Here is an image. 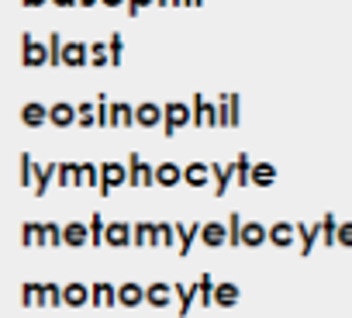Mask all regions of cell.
<instances>
[{"label": "cell", "instance_id": "obj_1", "mask_svg": "<svg viewBox=\"0 0 352 318\" xmlns=\"http://www.w3.org/2000/svg\"><path fill=\"white\" fill-rule=\"evenodd\" d=\"M194 125V104H184V100H169L166 104V121H162V131L166 138H173L180 128Z\"/></svg>", "mask_w": 352, "mask_h": 318}, {"label": "cell", "instance_id": "obj_2", "mask_svg": "<svg viewBox=\"0 0 352 318\" xmlns=\"http://www.w3.org/2000/svg\"><path fill=\"white\" fill-rule=\"evenodd\" d=\"M21 66H28V70L49 66V45H42L32 32L21 35Z\"/></svg>", "mask_w": 352, "mask_h": 318}, {"label": "cell", "instance_id": "obj_3", "mask_svg": "<svg viewBox=\"0 0 352 318\" xmlns=\"http://www.w3.org/2000/svg\"><path fill=\"white\" fill-rule=\"evenodd\" d=\"M128 184L131 187H155V167L148 159H142L138 152L128 156Z\"/></svg>", "mask_w": 352, "mask_h": 318}, {"label": "cell", "instance_id": "obj_4", "mask_svg": "<svg viewBox=\"0 0 352 318\" xmlns=\"http://www.w3.org/2000/svg\"><path fill=\"white\" fill-rule=\"evenodd\" d=\"M128 184V163H118V159H104L100 163V194H111L114 187Z\"/></svg>", "mask_w": 352, "mask_h": 318}, {"label": "cell", "instance_id": "obj_5", "mask_svg": "<svg viewBox=\"0 0 352 318\" xmlns=\"http://www.w3.org/2000/svg\"><path fill=\"white\" fill-rule=\"evenodd\" d=\"M239 107H242L239 94H221L218 97V128H239V121H242Z\"/></svg>", "mask_w": 352, "mask_h": 318}, {"label": "cell", "instance_id": "obj_6", "mask_svg": "<svg viewBox=\"0 0 352 318\" xmlns=\"http://www.w3.org/2000/svg\"><path fill=\"white\" fill-rule=\"evenodd\" d=\"M194 128H218V100H208L204 94L194 97Z\"/></svg>", "mask_w": 352, "mask_h": 318}, {"label": "cell", "instance_id": "obj_7", "mask_svg": "<svg viewBox=\"0 0 352 318\" xmlns=\"http://www.w3.org/2000/svg\"><path fill=\"white\" fill-rule=\"evenodd\" d=\"M104 246H111V249L135 246V225H128V222H111V225H107V235H104Z\"/></svg>", "mask_w": 352, "mask_h": 318}, {"label": "cell", "instance_id": "obj_8", "mask_svg": "<svg viewBox=\"0 0 352 318\" xmlns=\"http://www.w3.org/2000/svg\"><path fill=\"white\" fill-rule=\"evenodd\" d=\"M135 114H138V128H162V121H166V107L155 100H142L135 107Z\"/></svg>", "mask_w": 352, "mask_h": 318}, {"label": "cell", "instance_id": "obj_9", "mask_svg": "<svg viewBox=\"0 0 352 318\" xmlns=\"http://www.w3.org/2000/svg\"><path fill=\"white\" fill-rule=\"evenodd\" d=\"M184 184H187V187H208V184H214L211 163H201V159L187 163V167H184Z\"/></svg>", "mask_w": 352, "mask_h": 318}, {"label": "cell", "instance_id": "obj_10", "mask_svg": "<svg viewBox=\"0 0 352 318\" xmlns=\"http://www.w3.org/2000/svg\"><path fill=\"white\" fill-rule=\"evenodd\" d=\"M49 121H52L56 128H69V125H80L76 104H69V100H56V104H49Z\"/></svg>", "mask_w": 352, "mask_h": 318}, {"label": "cell", "instance_id": "obj_11", "mask_svg": "<svg viewBox=\"0 0 352 318\" xmlns=\"http://www.w3.org/2000/svg\"><path fill=\"white\" fill-rule=\"evenodd\" d=\"M201 242H204L208 249L228 246V222H204V229H201Z\"/></svg>", "mask_w": 352, "mask_h": 318}, {"label": "cell", "instance_id": "obj_12", "mask_svg": "<svg viewBox=\"0 0 352 318\" xmlns=\"http://www.w3.org/2000/svg\"><path fill=\"white\" fill-rule=\"evenodd\" d=\"M176 184H184V167H176L173 159L155 163V187H176Z\"/></svg>", "mask_w": 352, "mask_h": 318}, {"label": "cell", "instance_id": "obj_13", "mask_svg": "<svg viewBox=\"0 0 352 318\" xmlns=\"http://www.w3.org/2000/svg\"><path fill=\"white\" fill-rule=\"evenodd\" d=\"M63 66H69V70L90 66V45H83V42H66V49H63Z\"/></svg>", "mask_w": 352, "mask_h": 318}, {"label": "cell", "instance_id": "obj_14", "mask_svg": "<svg viewBox=\"0 0 352 318\" xmlns=\"http://www.w3.org/2000/svg\"><path fill=\"white\" fill-rule=\"evenodd\" d=\"M21 125H25V128L52 125V121H49V107H45V104H38V100H28V104L21 107Z\"/></svg>", "mask_w": 352, "mask_h": 318}, {"label": "cell", "instance_id": "obj_15", "mask_svg": "<svg viewBox=\"0 0 352 318\" xmlns=\"http://www.w3.org/2000/svg\"><path fill=\"white\" fill-rule=\"evenodd\" d=\"M63 239H66L69 249H83V246H90V225H83V222H66V225H63Z\"/></svg>", "mask_w": 352, "mask_h": 318}, {"label": "cell", "instance_id": "obj_16", "mask_svg": "<svg viewBox=\"0 0 352 318\" xmlns=\"http://www.w3.org/2000/svg\"><path fill=\"white\" fill-rule=\"evenodd\" d=\"M173 297H176L173 284L155 280V284H148V287H145V304H152V308H169V301H173Z\"/></svg>", "mask_w": 352, "mask_h": 318}, {"label": "cell", "instance_id": "obj_17", "mask_svg": "<svg viewBox=\"0 0 352 318\" xmlns=\"http://www.w3.org/2000/svg\"><path fill=\"white\" fill-rule=\"evenodd\" d=\"M138 125V114H135V104H124V100H114L111 104V128H131Z\"/></svg>", "mask_w": 352, "mask_h": 318}, {"label": "cell", "instance_id": "obj_18", "mask_svg": "<svg viewBox=\"0 0 352 318\" xmlns=\"http://www.w3.org/2000/svg\"><path fill=\"white\" fill-rule=\"evenodd\" d=\"M59 187H83V163H73V159H66V163H59V177H56Z\"/></svg>", "mask_w": 352, "mask_h": 318}, {"label": "cell", "instance_id": "obj_19", "mask_svg": "<svg viewBox=\"0 0 352 318\" xmlns=\"http://www.w3.org/2000/svg\"><path fill=\"white\" fill-rule=\"evenodd\" d=\"M211 173H214V198H221L235 180V159L232 163H211Z\"/></svg>", "mask_w": 352, "mask_h": 318}, {"label": "cell", "instance_id": "obj_20", "mask_svg": "<svg viewBox=\"0 0 352 318\" xmlns=\"http://www.w3.org/2000/svg\"><path fill=\"white\" fill-rule=\"evenodd\" d=\"M90 304H94V308H111V304H118V287H111L107 280H97V284L90 287Z\"/></svg>", "mask_w": 352, "mask_h": 318}, {"label": "cell", "instance_id": "obj_21", "mask_svg": "<svg viewBox=\"0 0 352 318\" xmlns=\"http://www.w3.org/2000/svg\"><path fill=\"white\" fill-rule=\"evenodd\" d=\"M263 242H270V229H266L263 222H245V225H242V246L256 249V246H263Z\"/></svg>", "mask_w": 352, "mask_h": 318}, {"label": "cell", "instance_id": "obj_22", "mask_svg": "<svg viewBox=\"0 0 352 318\" xmlns=\"http://www.w3.org/2000/svg\"><path fill=\"white\" fill-rule=\"evenodd\" d=\"M294 239H297V225H294V222H276V225H270V242H273V246L287 249V246H294Z\"/></svg>", "mask_w": 352, "mask_h": 318}, {"label": "cell", "instance_id": "obj_23", "mask_svg": "<svg viewBox=\"0 0 352 318\" xmlns=\"http://www.w3.org/2000/svg\"><path fill=\"white\" fill-rule=\"evenodd\" d=\"M63 301H66V308H83V304H90V287L73 280L63 287Z\"/></svg>", "mask_w": 352, "mask_h": 318}, {"label": "cell", "instance_id": "obj_24", "mask_svg": "<svg viewBox=\"0 0 352 318\" xmlns=\"http://www.w3.org/2000/svg\"><path fill=\"white\" fill-rule=\"evenodd\" d=\"M56 177H59V163H38V170H35V187H32V191L42 198V194L52 187Z\"/></svg>", "mask_w": 352, "mask_h": 318}, {"label": "cell", "instance_id": "obj_25", "mask_svg": "<svg viewBox=\"0 0 352 318\" xmlns=\"http://www.w3.org/2000/svg\"><path fill=\"white\" fill-rule=\"evenodd\" d=\"M297 239H300V256H311L314 246L321 242V222L318 225H297Z\"/></svg>", "mask_w": 352, "mask_h": 318}, {"label": "cell", "instance_id": "obj_26", "mask_svg": "<svg viewBox=\"0 0 352 318\" xmlns=\"http://www.w3.org/2000/svg\"><path fill=\"white\" fill-rule=\"evenodd\" d=\"M142 301H145V287H138L135 280H128V284L118 287V304L121 308H138Z\"/></svg>", "mask_w": 352, "mask_h": 318}, {"label": "cell", "instance_id": "obj_27", "mask_svg": "<svg viewBox=\"0 0 352 318\" xmlns=\"http://www.w3.org/2000/svg\"><path fill=\"white\" fill-rule=\"evenodd\" d=\"M201 229L204 225H184V222H176V235H180V246H176V253H180V256H187L190 253V246H194V239H201Z\"/></svg>", "mask_w": 352, "mask_h": 318}, {"label": "cell", "instance_id": "obj_28", "mask_svg": "<svg viewBox=\"0 0 352 318\" xmlns=\"http://www.w3.org/2000/svg\"><path fill=\"white\" fill-rule=\"evenodd\" d=\"M21 304L25 308H45V284H35V280L21 284Z\"/></svg>", "mask_w": 352, "mask_h": 318}, {"label": "cell", "instance_id": "obj_29", "mask_svg": "<svg viewBox=\"0 0 352 318\" xmlns=\"http://www.w3.org/2000/svg\"><path fill=\"white\" fill-rule=\"evenodd\" d=\"M239 297H242V290H239V284H232V280H221L218 290H214V304H218V308H235Z\"/></svg>", "mask_w": 352, "mask_h": 318}, {"label": "cell", "instance_id": "obj_30", "mask_svg": "<svg viewBox=\"0 0 352 318\" xmlns=\"http://www.w3.org/2000/svg\"><path fill=\"white\" fill-rule=\"evenodd\" d=\"M21 246H45V222H25L21 225Z\"/></svg>", "mask_w": 352, "mask_h": 318}, {"label": "cell", "instance_id": "obj_31", "mask_svg": "<svg viewBox=\"0 0 352 318\" xmlns=\"http://www.w3.org/2000/svg\"><path fill=\"white\" fill-rule=\"evenodd\" d=\"M194 287H197V304H201V308H211V304H214V290H218L214 277H211V273H201Z\"/></svg>", "mask_w": 352, "mask_h": 318}, {"label": "cell", "instance_id": "obj_32", "mask_svg": "<svg viewBox=\"0 0 352 318\" xmlns=\"http://www.w3.org/2000/svg\"><path fill=\"white\" fill-rule=\"evenodd\" d=\"M18 167H21L18 184H21V187H35V170H38L35 156H32V152H21V156H18Z\"/></svg>", "mask_w": 352, "mask_h": 318}, {"label": "cell", "instance_id": "obj_33", "mask_svg": "<svg viewBox=\"0 0 352 318\" xmlns=\"http://www.w3.org/2000/svg\"><path fill=\"white\" fill-rule=\"evenodd\" d=\"M173 290H176V297H180V308H176V315L187 318V315H190V308H194L197 287H190V284H173Z\"/></svg>", "mask_w": 352, "mask_h": 318}, {"label": "cell", "instance_id": "obj_34", "mask_svg": "<svg viewBox=\"0 0 352 318\" xmlns=\"http://www.w3.org/2000/svg\"><path fill=\"white\" fill-rule=\"evenodd\" d=\"M273 184H276V167L266 163V159H263V163H256L252 167V187H273Z\"/></svg>", "mask_w": 352, "mask_h": 318}, {"label": "cell", "instance_id": "obj_35", "mask_svg": "<svg viewBox=\"0 0 352 318\" xmlns=\"http://www.w3.org/2000/svg\"><path fill=\"white\" fill-rule=\"evenodd\" d=\"M252 167H256V163H252L245 152L235 156V184H239V187H249V184H252Z\"/></svg>", "mask_w": 352, "mask_h": 318}, {"label": "cell", "instance_id": "obj_36", "mask_svg": "<svg viewBox=\"0 0 352 318\" xmlns=\"http://www.w3.org/2000/svg\"><path fill=\"white\" fill-rule=\"evenodd\" d=\"M90 66H94V70L114 66V59H111V45H107V42H94V45H90Z\"/></svg>", "mask_w": 352, "mask_h": 318}, {"label": "cell", "instance_id": "obj_37", "mask_svg": "<svg viewBox=\"0 0 352 318\" xmlns=\"http://www.w3.org/2000/svg\"><path fill=\"white\" fill-rule=\"evenodd\" d=\"M155 246H180V235H176V225L169 222H155Z\"/></svg>", "mask_w": 352, "mask_h": 318}, {"label": "cell", "instance_id": "obj_38", "mask_svg": "<svg viewBox=\"0 0 352 318\" xmlns=\"http://www.w3.org/2000/svg\"><path fill=\"white\" fill-rule=\"evenodd\" d=\"M338 225H342V222H338L331 211L321 215V242H324V246H331V242L338 246Z\"/></svg>", "mask_w": 352, "mask_h": 318}, {"label": "cell", "instance_id": "obj_39", "mask_svg": "<svg viewBox=\"0 0 352 318\" xmlns=\"http://www.w3.org/2000/svg\"><path fill=\"white\" fill-rule=\"evenodd\" d=\"M135 246H142V249L155 246V222H138L135 225Z\"/></svg>", "mask_w": 352, "mask_h": 318}, {"label": "cell", "instance_id": "obj_40", "mask_svg": "<svg viewBox=\"0 0 352 318\" xmlns=\"http://www.w3.org/2000/svg\"><path fill=\"white\" fill-rule=\"evenodd\" d=\"M90 246H104V235H107V222H104V215H90Z\"/></svg>", "mask_w": 352, "mask_h": 318}, {"label": "cell", "instance_id": "obj_41", "mask_svg": "<svg viewBox=\"0 0 352 318\" xmlns=\"http://www.w3.org/2000/svg\"><path fill=\"white\" fill-rule=\"evenodd\" d=\"M45 45H49V66H63V49H66L63 35H59V32H52Z\"/></svg>", "mask_w": 352, "mask_h": 318}, {"label": "cell", "instance_id": "obj_42", "mask_svg": "<svg viewBox=\"0 0 352 318\" xmlns=\"http://www.w3.org/2000/svg\"><path fill=\"white\" fill-rule=\"evenodd\" d=\"M76 114H80V125H83V128H94V125H100V118H97V104H90V100L76 104Z\"/></svg>", "mask_w": 352, "mask_h": 318}, {"label": "cell", "instance_id": "obj_43", "mask_svg": "<svg viewBox=\"0 0 352 318\" xmlns=\"http://www.w3.org/2000/svg\"><path fill=\"white\" fill-rule=\"evenodd\" d=\"M242 215L239 211H232L228 215V246H242Z\"/></svg>", "mask_w": 352, "mask_h": 318}, {"label": "cell", "instance_id": "obj_44", "mask_svg": "<svg viewBox=\"0 0 352 318\" xmlns=\"http://www.w3.org/2000/svg\"><path fill=\"white\" fill-rule=\"evenodd\" d=\"M83 187L100 191V163H83Z\"/></svg>", "mask_w": 352, "mask_h": 318}, {"label": "cell", "instance_id": "obj_45", "mask_svg": "<svg viewBox=\"0 0 352 318\" xmlns=\"http://www.w3.org/2000/svg\"><path fill=\"white\" fill-rule=\"evenodd\" d=\"M45 246H66V239H63V225L45 222Z\"/></svg>", "mask_w": 352, "mask_h": 318}, {"label": "cell", "instance_id": "obj_46", "mask_svg": "<svg viewBox=\"0 0 352 318\" xmlns=\"http://www.w3.org/2000/svg\"><path fill=\"white\" fill-rule=\"evenodd\" d=\"M59 304H66L63 301V287L59 284H45V308H59Z\"/></svg>", "mask_w": 352, "mask_h": 318}, {"label": "cell", "instance_id": "obj_47", "mask_svg": "<svg viewBox=\"0 0 352 318\" xmlns=\"http://www.w3.org/2000/svg\"><path fill=\"white\" fill-rule=\"evenodd\" d=\"M111 59H114V66H121V63H124V39H121L118 32L111 35Z\"/></svg>", "mask_w": 352, "mask_h": 318}, {"label": "cell", "instance_id": "obj_48", "mask_svg": "<svg viewBox=\"0 0 352 318\" xmlns=\"http://www.w3.org/2000/svg\"><path fill=\"white\" fill-rule=\"evenodd\" d=\"M94 104H97V118H100V128H111V104H107V97L100 94V97H97Z\"/></svg>", "mask_w": 352, "mask_h": 318}, {"label": "cell", "instance_id": "obj_49", "mask_svg": "<svg viewBox=\"0 0 352 318\" xmlns=\"http://www.w3.org/2000/svg\"><path fill=\"white\" fill-rule=\"evenodd\" d=\"M338 246L342 249H352V222H342L338 225Z\"/></svg>", "mask_w": 352, "mask_h": 318}, {"label": "cell", "instance_id": "obj_50", "mask_svg": "<svg viewBox=\"0 0 352 318\" xmlns=\"http://www.w3.org/2000/svg\"><path fill=\"white\" fill-rule=\"evenodd\" d=\"M148 4H155V0H128L124 11H128L131 18H138V11H142V8H148Z\"/></svg>", "mask_w": 352, "mask_h": 318}, {"label": "cell", "instance_id": "obj_51", "mask_svg": "<svg viewBox=\"0 0 352 318\" xmlns=\"http://www.w3.org/2000/svg\"><path fill=\"white\" fill-rule=\"evenodd\" d=\"M159 8H184V0H155Z\"/></svg>", "mask_w": 352, "mask_h": 318}, {"label": "cell", "instance_id": "obj_52", "mask_svg": "<svg viewBox=\"0 0 352 318\" xmlns=\"http://www.w3.org/2000/svg\"><path fill=\"white\" fill-rule=\"evenodd\" d=\"M56 8H80V0H52Z\"/></svg>", "mask_w": 352, "mask_h": 318}, {"label": "cell", "instance_id": "obj_53", "mask_svg": "<svg viewBox=\"0 0 352 318\" xmlns=\"http://www.w3.org/2000/svg\"><path fill=\"white\" fill-rule=\"evenodd\" d=\"M21 4H25V8H45L49 0H21Z\"/></svg>", "mask_w": 352, "mask_h": 318}, {"label": "cell", "instance_id": "obj_54", "mask_svg": "<svg viewBox=\"0 0 352 318\" xmlns=\"http://www.w3.org/2000/svg\"><path fill=\"white\" fill-rule=\"evenodd\" d=\"M104 8H121V4H128V0H100Z\"/></svg>", "mask_w": 352, "mask_h": 318}, {"label": "cell", "instance_id": "obj_55", "mask_svg": "<svg viewBox=\"0 0 352 318\" xmlns=\"http://www.w3.org/2000/svg\"><path fill=\"white\" fill-rule=\"evenodd\" d=\"M184 8H204V0H184Z\"/></svg>", "mask_w": 352, "mask_h": 318}, {"label": "cell", "instance_id": "obj_56", "mask_svg": "<svg viewBox=\"0 0 352 318\" xmlns=\"http://www.w3.org/2000/svg\"><path fill=\"white\" fill-rule=\"evenodd\" d=\"M100 0H80V8H97Z\"/></svg>", "mask_w": 352, "mask_h": 318}]
</instances>
